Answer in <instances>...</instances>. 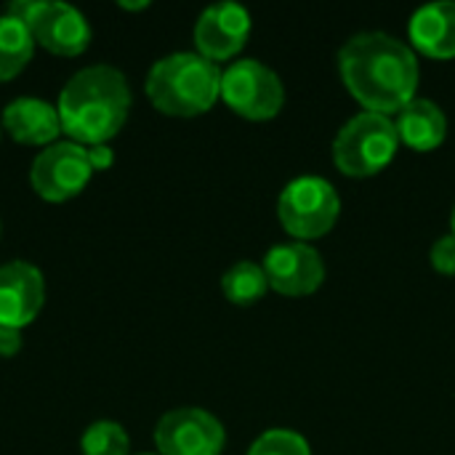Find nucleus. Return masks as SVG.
Masks as SVG:
<instances>
[{"label": "nucleus", "mask_w": 455, "mask_h": 455, "mask_svg": "<svg viewBox=\"0 0 455 455\" xmlns=\"http://www.w3.org/2000/svg\"><path fill=\"white\" fill-rule=\"evenodd\" d=\"M27 27L35 43L59 56H77L91 43V24L85 13L64 0H35Z\"/></svg>", "instance_id": "9"}, {"label": "nucleus", "mask_w": 455, "mask_h": 455, "mask_svg": "<svg viewBox=\"0 0 455 455\" xmlns=\"http://www.w3.org/2000/svg\"><path fill=\"white\" fill-rule=\"evenodd\" d=\"M248 455H312V448L301 432L275 427L253 440V445L248 448Z\"/></svg>", "instance_id": "19"}, {"label": "nucleus", "mask_w": 455, "mask_h": 455, "mask_svg": "<svg viewBox=\"0 0 455 455\" xmlns=\"http://www.w3.org/2000/svg\"><path fill=\"white\" fill-rule=\"evenodd\" d=\"M128 435L117 421L101 419L93 421L83 437H80V451L83 455H128Z\"/></svg>", "instance_id": "18"}, {"label": "nucleus", "mask_w": 455, "mask_h": 455, "mask_svg": "<svg viewBox=\"0 0 455 455\" xmlns=\"http://www.w3.org/2000/svg\"><path fill=\"white\" fill-rule=\"evenodd\" d=\"M56 109L69 141L83 147L107 144L123 128L131 109L128 77L112 64L83 67L64 83Z\"/></svg>", "instance_id": "2"}, {"label": "nucleus", "mask_w": 455, "mask_h": 455, "mask_svg": "<svg viewBox=\"0 0 455 455\" xmlns=\"http://www.w3.org/2000/svg\"><path fill=\"white\" fill-rule=\"evenodd\" d=\"M397 133L400 139L413 147V149H435L443 144L445 133H448V117L443 112V107L432 99H411L400 112H397Z\"/></svg>", "instance_id": "15"}, {"label": "nucleus", "mask_w": 455, "mask_h": 455, "mask_svg": "<svg viewBox=\"0 0 455 455\" xmlns=\"http://www.w3.org/2000/svg\"><path fill=\"white\" fill-rule=\"evenodd\" d=\"M35 37L24 21L0 13V83L16 77L32 59Z\"/></svg>", "instance_id": "16"}, {"label": "nucleus", "mask_w": 455, "mask_h": 455, "mask_svg": "<svg viewBox=\"0 0 455 455\" xmlns=\"http://www.w3.org/2000/svg\"><path fill=\"white\" fill-rule=\"evenodd\" d=\"M411 40L419 51L448 59L455 56V0H432L413 11Z\"/></svg>", "instance_id": "14"}, {"label": "nucleus", "mask_w": 455, "mask_h": 455, "mask_svg": "<svg viewBox=\"0 0 455 455\" xmlns=\"http://www.w3.org/2000/svg\"><path fill=\"white\" fill-rule=\"evenodd\" d=\"M224 443V424L205 408H173L155 427L160 455H219Z\"/></svg>", "instance_id": "8"}, {"label": "nucleus", "mask_w": 455, "mask_h": 455, "mask_svg": "<svg viewBox=\"0 0 455 455\" xmlns=\"http://www.w3.org/2000/svg\"><path fill=\"white\" fill-rule=\"evenodd\" d=\"M251 35V13L235 0H219L203 8L195 21V45L211 61L235 56Z\"/></svg>", "instance_id": "11"}, {"label": "nucleus", "mask_w": 455, "mask_h": 455, "mask_svg": "<svg viewBox=\"0 0 455 455\" xmlns=\"http://www.w3.org/2000/svg\"><path fill=\"white\" fill-rule=\"evenodd\" d=\"M144 88L160 112L189 117L216 104L221 96V69L197 51H176L149 67Z\"/></svg>", "instance_id": "3"}, {"label": "nucleus", "mask_w": 455, "mask_h": 455, "mask_svg": "<svg viewBox=\"0 0 455 455\" xmlns=\"http://www.w3.org/2000/svg\"><path fill=\"white\" fill-rule=\"evenodd\" d=\"M45 301L43 272L29 261L0 264V325L21 331L29 325Z\"/></svg>", "instance_id": "12"}, {"label": "nucleus", "mask_w": 455, "mask_h": 455, "mask_svg": "<svg viewBox=\"0 0 455 455\" xmlns=\"http://www.w3.org/2000/svg\"><path fill=\"white\" fill-rule=\"evenodd\" d=\"M139 455H155V453H139Z\"/></svg>", "instance_id": "25"}, {"label": "nucleus", "mask_w": 455, "mask_h": 455, "mask_svg": "<svg viewBox=\"0 0 455 455\" xmlns=\"http://www.w3.org/2000/svg\"><path fill=\"white\" fill-rule=\"evenodd\" d=\"M261 267L269 285L285 296H307L317 291L325 280V261L320 251L304 240L272 245Z\"/></svg>", "instance_id": "10"}, {"label": "nucleus", "mask_w": 455, "mask_h": 455, "mask_svg": "<svg viewBox=\"0 0 455 455\" xmlns=\"http://www.w3.org/2000/svg\"><path fill=\"white\" fill-rule=\"evenodd\" d=\"M339 69L352 96L371 112H400L416 99V51L387 32L365 29L352 35L339 51Z\"/></svg>", "instance_id": "1"}, {"label": "nucleus", "mask_w": 455, "mask_h": 455, "mask_svg": "<svg viewBox=\"0 0 455 455\" xmlns=\"http://www.w3.org/2000/svg\"><path fill=\"white\" fill-rule=\"evenodd\" d=\"M21 349V331L0 325V357H13Z\"/></svg>", "instance_id": "21"}, {"label": "nucleus", "mask_w": 455, "mask_h": 455, "mask_svg": "<svg viewBox=\"0 0 455 455\" xmlns=\"http://www.w3.org/2000/svg\"><path fill=\"white\" fill-rule=\"evenodd\" d=\"M400 133L389 115L363 109L349 117L333 139V160L349 176H371L392 163Z\"/></svg>", "instance_id": "4"}, {"label": "nucleus", "mask_w": 455, "mask_h": 455, "mask_svg": "<svg viewBox=\"0 0 455 455\" xmlns=\"http://www.w3.org/2000/svg\"><path fill=\"white\" fill-rule=\"evenodd\" d=\"M88 160H91L93 171H107L115 163V152L109 149V144H93V147H88Z\"/></svg>", "instance_id": "22"}, {"label": "nucleus", "mask_w": 455, "mask_h": 455, "mask_svg": "<svg viewBox=\"0 0 455 455\" xmlns=\"http://www.w3.org/2000/svg\"><path fill=\"white\" fill-rule=\"evenodd\" d=\"M451 224H453V235H455V205H453V213H451Z\"/></svg>", "instance_id": "24"}, {"label": "nucleus", "mask_w": 455, "mask_h": 455, "mask_svg": "<svg viewBox=\"0 0 455 455\" xmlns=\"http://www.w3.org/2000/svg\"><path fill=\"white\" fill-rule=\"evenodd\" d=\"M221 96L235 112L264 120L277 115L285 104V85L269 64L237 59L221 72Z\"/></svg>", "instance_id": "6"}, {"label": "nucleus", "mask_w": 455, "mask_h": 455, "mask_svg": "<svg viewBox=\"0 0 455 455\" xmlns=\"http://www.w3.org/2000/svg\"><path fill=\"white\" fill-rule=\"evenodd\" d=\"M149 3L141 0V3H128V0H120V8H128V11H139V8H147Z\"/></svg>", "instance_id": "23"}, {"label": "nucleus", "mask_w": 455, "mask_h": 455, "mask_svg": "<svg viewBox=\"0 0 455 455\" xmlns=\"http://www.w3.org/2000/svg\"><path fill=\"white\" fill-rule=\"evenodd\" d=\"M3 128L21 144L48 147L61 133L59 109L37 96L11 99L3 109Z\"/></svg>", "instance_id": "13"}, {"label": "nucleus", "mask_w": 455, "mask_h": 455, "mask_svg": "<svg viewBox=\"0 0 455 455\" xmlns=\"http://www.w3.org/2000/svg\"><path fill=\"white\" fill-rule=\"evenodd\" d=\"M267 288H269V280H267L264 267L251 259L232 264L221 277V291L232 304H253L267 293Z\"/></svg>", "instance_id": "17"}, {"label": "nucleus", "mask_w": 455, "mask_h": 455, "mask_svg": "<svg viewBox=\"0 0 455 455\" xmlns=\"http://www.w3.org/2000/svg\"><path fill=\"white\" fill-rule=\"evenodd\" d=\"M91 176L93 165L88 160V147L77 141H53L43 147L29 168L32 189L51 203H61L80 195Z\"/></svg>", "instance_id": "7"}, {"label": "nucleus", "mask_w": 455, "mask_h": 455, "mask_svg": "<svg viewBox=\"0 0 455 455\" xmlns=\"http://www.w3.org/2000/svg\"><path fill=\"white\" fill-rule=\"evenodd\" d=\"M0 229H3V227H0Z\"/></svg>", "instance_id": "26"}, {"label": "nucleus", "mask_w": 455, "mask_h": 455, "mask_svg": "<svg viewBox=\"0 0 455 455\" xmlns=\"http://www.w3.org/2000/svg\"><path fill=\"white\" fill-rule=\"evenodd\" d=\"M432 267L443 275H455V235L448 232L443 237L435 240L432 251H429Z\"/></svg>", "instance_id": "20"}, {"label": "nucleus", "mask_w": 455, "mask_h": 455, "mask_svg": "<svg viewBox=\"0 0 455 455\" xmlns=\"http://www.w3.org/2000/svg\"><path fill=\"white\" fill-rule=\"evenodd\" d=\"M341 211V197L336 187L317 173H304L291 179L277 200V216L283 227L296 240H312L325 235Z\"/></svg>", "instance_id": "5"}]
</instances>
